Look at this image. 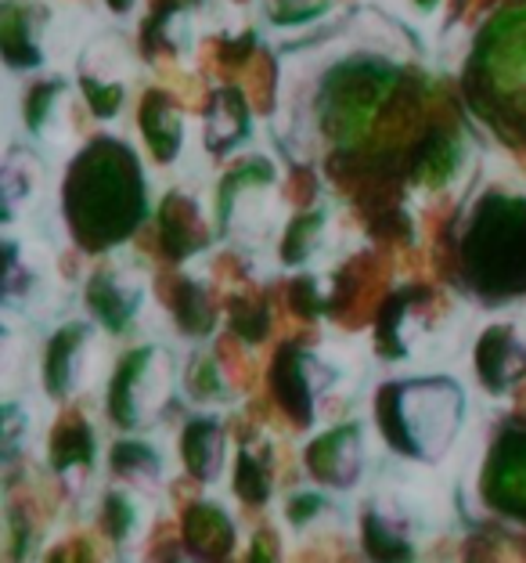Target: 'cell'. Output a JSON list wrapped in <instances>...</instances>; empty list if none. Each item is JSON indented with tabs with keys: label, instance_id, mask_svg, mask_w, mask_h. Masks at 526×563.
Instances as JSON below:
<instances>
[{
	"label": "cell",
	"instance_id": "6da1fadb",
	"mask_svg": "<svg viewBox=\"0 0 526 563\" xmlns=\"http://www.w3.org/2000/svg\"><path fill=\"white\" fill-rule=\"evenodd\" d=\"M148 210L145 181L123 145L98 141L72 166L66 185V213L83 246H115L141 224Z\"/></svg>",
	"mask_w": 526,
	"mask_h": 563
},
{
	"label": "cell",
	"instance_id": "7a4b0ae2",
	"mask_svg": "<svg viewBox=\"0 0 526 563\" xmlns=\"http://www.w3.org/2000/svg\"><path fill=\"white\" fill-rule=\"evenodd\" d=\"M466 419V394L451 379H396L376 398L382 441L401 459L436 463L455 444Z\"/></svg>",
	"mask_w": 526,
	"mask_h": 563
},
{
	"label": "cell",
	"instance_id": "3957f363",
	"mask_svg": "<svg viewBox=\"0 0 526 563\" xmlns=\"http://www.w3.org/2000/svg\"><path fill=\"white\" fill-rule=\"evenodd\" d=\"M469 272L486 292H516L526 286V202H491L469 235Z\"/></svg>",
	"mask_w": 526,
	"mask_h": 563
},
{
	"label": "cell",
	"instance_id": "277c9868",
	"mask_svg": "<svg viewBox=\"0 0 526 563\" xmlns=\"http://www.w3.org/2000/svg\"><path fill=\"white\" fill-rule=\"evenodd\" d=\"M396 84H401V76L390 66H379V62H350V66L328 73L325 87H321V126H325V134L336 137L339 145L361 141Z\"/></svg>",
	"mask_w": 526,
	"mask_h": 563
},
{
	"label": "cell",
	"instance_id": "5b68a950",
	"mask_svg": "<svg viewBox=\"0 0 526 563\" xmlns=\"http://www.w3.org/2000/svg\"><path fill=\"white\" fill-rule=\"evenodd\" d=\"M174 390L170 354L159 347H134L123 354L109 383V419L126 433L145 430L156 419Z\"/></svg>",
	"mask_w": 526,
	"mask_h": 563
},
{
	"label": "cell",
	"instance_id": "8992f818",
	"mask_svg": "<svg viewBox=\"0 0 526 563\" xmlns=\"http://www.w3.org/2000/svg\"><path fill=\"white\" fill-rule=\"evenodd\" d=\"M477 69L497 101H519L526 95V8H508L494 19L480 44Z\"/></svg>",
	"mask_w": 526,
	"mask_h": 563
},
{
	"label": "cell",
	"instance_id": "52a82bcc",
	"mask_svg": "<svg viewBox=\"0 0 526 563\" xmlns=\"http://www.w3.org/2000/svg\"><path fill=\"white\" fill-rule=\"evenodd\" d=\"M101 365V347L94 329L87 322L61 325L47 343L44 354V387L51 398L69 401L94 383Z\"/></svg>",
	"mask_w": 526,
	"mask_h": 563
},
{
	"label": "cell",
	"instance_id": "ba28073f",
	"mask_svg": "<svg viewBox=\"0 0 526 563\" xmlns=\"http://www.w3.org/2000/svg\"><path fill=\"white\" fill-rule=\"evenodd\" d=\"M343 379V368L332 365L325 354L311 351H286L275 368V390L286 412H292L296 422H311L321 398Z\"/></svg>",
	"mask_w": 526,
	"mask_h": 563
},
{
	"label": "cell",
	"instance_id": "9c48e42d",
	"mask_svg": "<svg viewBox=\"0 0 526 563\" xmlns=\"http://www.w3.org/2000/svg\"><path fill=\"white\" fill-rule=\"evenodd\" d=\"M221 213L231 232L264 235L275 213V174L264 159L242 163L235 174H227L221 191Z\"/></svg>",
	"mask_w": 526,
	"mask_h": 563
},
{
	"label": "cell",
	"instance_id": "30bf717a",
	"mask_svg": "<svg viewBox=\"0 0 526 563\" xmlns=\"http://www.w3.org/2000/svg\"><path fill=\"white\" fill-rule=\"evenodd\" d=\"M483 498L494 514L526 523V430H505L483 470Z\"/></svg>",
	"mask_w": 526,
	"mask_h": 563
},
{
	"label": "cell",
	"instance_id": "8fae6325",
	"mask_svg": "<svg viewBox=\"0 0 526 563\" xmlns=\"http://www.w3.org/2000/svg\"><path fill=\"white\" fill-rule=\"evenodd\" d=\"M306 470L321 488L332 492H346L361 481L365 473V438L357 422H346V427H332L325 433L306 444Z\"/></svg>",
	"mask_w": 526,
	"mask_h": 563
},
{
	"label": "cell",
	"instance_id": "7c38bea8",
	"mask_svg": "<svg viewBox=\"0 0 526 563\" xmlns=\"http://www.w3.org/2000/svg\"><path fill=\"white\" fill-rule=\"evenodd\" d=\"M87 307L109 332H126L145 307V278L134 267H101L87 282Z\"/></svg>",
	"mask_w": 526,
	"mask_h": 563
},
{
	"label": "cell",
	"instance_id": "4fadbf2b",
	"mask_svg": "<svg viewBox=\"0 0 526 563\" xmlns=\"http://www.w3.org/2000/svg\"><path fill=\"white\" fill-rule=\"evenodd\" d=\"M477 373L486 390L505 394L526 373V336L516 325H494L477 347Z\"/></svg>",
	"mask_w": 526,
	"mask_h": 563
},
{
	"label": "cell",
	"instance_id": "5bb4252c",
	"mask_svg": "<svg viewBox=\"0 0 526 563\" xmlns=\"http://www.w3.org/2000/svg\"><path fill=\"white\" fill-rule=\"evenodd\" d=\"M98 463V441L94 427L83 416H66L51 433V466L61 481H83L94 473Z\"/></svg>",
	"mask_w": 526,
	"mask_h": 563
},
{
	"label": "cell",
	"instance_id": "9a60e30c",
	"mask_svg": "<svg viewBox=\"0 0 526 563\" xmlns=\"http://www.w3.org/2000/svg\"><path fill=\"white\" fill-rule=\"evenodd\" d=\"M181 459L199 481L213 484L227 466V433L216 419L199 416L181 433Z\"/></svg>",
	"mask_w": 526,
	"mask_h": 563
},
{
	"label": "cell",
	"instance_id": "2e32d148",
	"mask_svg": "<svg viewBox=\"0 0 526 563\" xmlns=\"http://www.w3.org/2000/svg\"><path fill=\"white\" fill-rule=\"evenodd\" d=\"M184 539L202 556H227L235 549V520L216 503H195L184 517Z\"/></svg>",
	"mask_w": 526,
	"mask_h": 563
},
{
	"label": "cell",
	"instance_id": "e0dca14e",
	"mask_svg": "<svg viewBox=\"0 0 526 563\" xmlns=\"http://www.w3.org/2000/svg\"><path fill=\"white\" fill-rule=\"evenodd\" d=\"M112 470L120 473L123 484L141 492H152L166 473L159 448L145 438H134V433H126V438L112 444Z\"/></svg>",
	"mask_w": 526,
	"mask_h": 563
},
{
	"label": "cell",
	"instance_id": "ac0fdd59",
	"mask_svg": "<svg viewBox=\"0 0 526 563\" xmlns=\"http://www.w3.org/2000/svg\"><path fill=\"white\" fill-rule=\"evenodd\" d=\"M148 492L131 488V484H120L105 495V509H101V520H105V531L115 545H131L137 542V534L145 531L148 520Z\"/></svg>",
	"mask_w": 526,
	"mask_h": 563
},
{
	"label": "cell",
	"instance_id": "d6986e66",
	"mask_svg": "<svg viewBox=\"0 0 526 563\" xmlns=\"http://www.w3.org/2000/svg\"><path fill=\"white\" fill-rule=\"evenodd\" d=\"M141 134H145L148 148L156 152V159H177V152H181V112L174 109V101L166 95H152L141 106Z\"/></svg>",
	"mask_w": 526,
	"mask_h": 563
},
{
	"label": "cell",
	"instance_id": "ffe728a7",
	"mask_svg": "<svg viewBox=\"0 0 526 563\" xmlns=\"http://www.w3.org/2000/svg\"><path fill=\"white\" fill-rule=\"evenodd\" d=\"M163 239H166V250L174 257H188L195 253L199 246H206V224H202V213L191 199L177 196L166 202L163 210Z\"/></svg>",
	"mask_w": 526,
	"mask_h": 563
},
{
	"label": "cell",
	"instance_id": "44dd1931",
	"mask_svg": "<svg viewBox=\"0 0 526 563\" xmlns=\"http://www.w3.org/2000/svg\"><path fill=\"white\" fill-rule=\"evenodd\" d=\"M271 481H275L271 448L264 441H246L238 448L235 492L246 498V503H267V498H271Z\"/></svg>",
	"mask_w": 526,
	"mask_h": 563
},
{
	"label": "cell",
	"instance_id": "7402d4cb",
	"mask_svg": "<svg viewBox=\"0 0 526 563\" xmlns=\"http://www.w3.org/2000/svg\"><path fill=\"white\" fill-rule=\"evenodd\" d=\"M461 159H466V148H461V141L451 137V134H436L426 148H422V156L415 163V177L422 188H447L458 177L461 170Z\"/></svg>",
	"mask_w": 526,
	"mask_h": 563
},
{
	"label": "cell",
	"instance_id": "603a6c76",
	"mask_svg": "<svg viewBox=\"0 0 526 563\" xmlns=\"http://www.w3.org/2000/svg\"><path fill=\"white\" fill-rule=\"evenodd\" d=\"M249 126V112L242 106L238 95H216L213 109H210V126H206V141L210 148H227L246 134Z\"/></svg>",
	"mask_w": 526,
	"mask_h": 563
},
{
	"label": "cell",
	"instance_id": "cb8c5ba5",
	"mask_svg": "<svg viewBox=\"0 0 526 563\" xmlns=\"http://www.w3.org/2000/svg\"><path fill=\"white\" fill-rule=\"evenodd\" d=\"M4 58L11 69H33L41 62V51L30 36V19L15 4L4 8Z\"/></svg>",
	"mask_w": 526,
	"mask_h": 563
},
{
	"label": "cell",
	"instance_id": "d4e9b609",
	"mask_svg": "<svg viewBox=\"0 0 526 563\" xmlns=\"http://www.w3.org/2000/svg\"><path fill=\"white\" fill-rule=\"evenodd\" d=\"M332 514V498L328 492H311V488H300V492H289L286 498V520L292 531H311L317 528L321 520Z\"/></svg>",
	"mask_w": 526,
	"mask_h": 563
},
{
	"label": "cell",
	"instance_id": "484cf974",
	"mask_svg": "<svg viewBox=\"0 0 526 563\" xmlns=\"http://www.w3.org/2000/svg\"><path fill=\"white\" fill-rule=\"evenodd\" d=\"M321 228H325V213H306L300 221H292V228L286 232V246H281V257L286 264H303L321 242Z\"/></svg>",
	"mask_w": 526,
	"mask_h": 563
},
{
	"label": "cell",
	"instance_id": "4316f807",
	"mask_svg": "<svg viewBox=\"0 0 526 563\" xmlns=\"http://www.w3.org/2000/svg\"><path fill=\"white\" fill-rule=\"evenodd\" d=\"M188 379V390L191 398L210 405V401H224L227 398V383L221 379V368H216V362L210 354H195V362H191V368L184 373Z\"/></svg>",
	"mask_w": 526,
	"mask_h": 563
},
{
	"label": "cell",
	"instance_id": "83f0119b",
	"mask_svg": "<svg viewBox=\"0 0 526 563\" xmlns=\"http://www.w3.org/2000/svg\"><path fill=\"white\" fill-rule=\"evenodd\" d=\"M177 318H181V325L188 332H206L213 325L206 292L199 286H191V282H181V289H177Z\"/></svg>",
	"mask_w": 526,
	"mask_h": 563
},
{
	"label": "cell",
	"instance_id": "f1b7e54d",
	"mask_svg": "<svg viewBox=\"0 0 526 563\" xmlns=\"http://www.w3.org/2000/svg\"><path fill=\"white\" fill-rule=\"evenodd\" d=\"M469 563H523V556L512 549L508 542H497V539H480L472 542V553Z\"/></svg>",
	"mask_w": 526,
	"mask_h": 563
},
{
	"label": "cell",
	"instance_id": "f546056e",
	"mask_svg": "<svg viewBox=\"0 0 526 563\" xmlns=\"http://www.w3.org/2000/svg\"><path fill=\"white\" fill-rule=\"evenodd\" d=\"M249 563H281V556H278V542H275L267 531H256Z\"/></svg>",
	"mask_w": 526,
	"mask_h": 563
},
{
	"label": "cell",
	"instance_id": "4dcf8cb0",
	"mask_svg": "<svg viewBox=\"0 0 526 563\" xmlns=\"http://www.w3.org/2000/svg\"><path fill=\"white\" fill-rule=\"evenodd\" d=\"M109 4H112L115 11H131V8H134V0H109Z\"/></svg>",
	"mask_w": 526,
	"mask_h": 563
}]
</instances>
